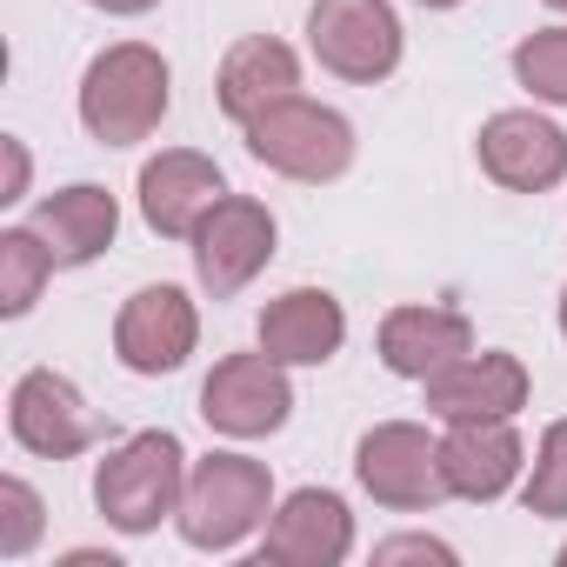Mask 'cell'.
I'll return each instance as SVG.
<instances>
[{"mask_svg":"<svg viewBox=\"0 0 567 567\" xmlns=\"http://www.w3.org/2000/svg\"><path fill=\"white\" fill-rule=\"evenodd\" d=\"M167 101H174V74H167L161 48H147V41H114L81 74V127L101 147L147 141L167 121Z\"/></svg>","mask_w":567,"mask_h":567,"instance_id":"1","label":"cell"},{"mask_svg":"<svg viewBox=\"0 0 567 567\" xmlns=\"http://www.w3.org/2000/svg\"><path fill=\"white\" fill-rule=\"evenodd\" d=\"M274 514V474L254 454H207L187 467V494H181V540L200 554H234L240 540H254Z\"/></svg>","mask_w":567,"mask_h":567,"instance_id":"2","label":"cell"},{"mask_svg":"<svg viewBox=\"0 0 567 567\" xmlns=\"http://www.w3.org/2000/svg\"><path fill=\"white\" fill-rule=\"evenodd\" d=\"M181 494H187V447L167 427L127 434L94 467V507L114 534H154L167 514H181Z\"/></svg>","mask_w":567,"mask_h":567,"instance_id":"3","label":"cell"},{"mask_svg":"<svg viewBox=\"0 0 567 567\" xmlns=\"http://www.w3.org/2000/svg\"><path fill=\"white\" fill-rule=\"evenodd\" d=\"M240 134H247V154H254L260 167L288 174V181H308V187L341 181V174L354 167V121H348L341 107L308 101V94L267 107V114L247 121Z\"/></svg>","mask_w":567,"mask_h":567,"instance_id":"4","label":"cell"},{"mask_svg":"<svg viewBox=\"0 0 567 567\" xmlns=\"http://www.w3.org/2000/svg\"><path fill=\"white\" fill-rule=\"evenodd\" d=\"M308 48L334 81L374 87L401 68L408 34H401L394 0H315L308 8Z\"/></svg>","mask_w":567,"mask_h":567,"instance_id":"5","label":"cell"},{"mask_svg":"<svg viewBox=\"0 0 567 567\" xmlns=\"http://www.w3.org/2000/svg\"><path fill=\"white\" fill-rule=\"evenodd\" d=\"M354 481L381 507H394V514H427V507L454 501L447 474H441V441L421 421H381V427H368L361 447H354Z\"/></svg>","mask_w":567,"mask_h":567,"instance_id":"6","label":"cell"},{"mask_svg":"<svg viewBox=\"0 0 567 567\" xmlns=\"http://www.w3.org/2000/svg\"><path fill=\"white\" fill-rule=\"evenodd\" d=\"M295 414V388L267 348L260 354H227L214 361V374L200 381V421L227 441H267Z\"/></svg>","mask_w":567,"mask_h":567,"instance_id":"7","label":"cell"},{"mask_svg":"<svg viewBox=\"0 0 567 567\" xmlns=\"http://www.w3.org/2000/svg\"><path fill=\"white\" fill-rule=\"evenodd\" d=\"M274 240H280V227H274V214L260 207V200H247V194H227L200 227H194V274H200V288L214 295V301H227V295H240L247 280L274 260Z\"/></svg>","mask_w":567,"mask_h":567,"instance_id":"8","label":"cell"},{"mask_svg":"<svg viewBox=\"0 0 567 567\" xmlns=\"http://www.w3.org/2000/svg\"><path fill=\"white\" fill-rule=\"evenodd\" d=\"M481 174L507 194H547L567 181V134L534 107H501L481 121Z\"/></svg>","mask_w":567,"mask_h":567,"instance_id":"9","label":"cell"},{"mask_svg":"<svg viewBox=\"0 0 567 567\" xmlns=\"http://www.w3.org/2000/svg\"><path fill=\"white\" fill-rule=\"evenodd\" d=\"M8 427H14V441H21L28 454H41V461H74V454H87V447L101 441L94 408H87L81 388H74L68 374H54V368H28V374L14 381V394H8Z\"/></svg>","mask_w":567,"mask_h":567,"instance_id":"10","label":"cell"},{"mask_svg":"<svg viewBox=\"0 0 567 567\" xmlns=\"http://www.w3.org/2000/svg\"><path fill=\"white\" fill-rule=\"evenodd\" d=\"M421 388H427L434 421H514L534 394L520 354H507V348H467L461 361H447Z\"/></svg>","mask_w":567,"mask_h":567,"instance_id":"11","label":"cell"},{"mask_svg":"<svg viewBox=\"0 0 567 567\" xmlns=\"http://www.w3.org/2000/svg\"><path fill=\"white\" fill-rule=\"evenodd\" d=\"M194 348H200V315L167 280L127 295V308L114 315V354L127 374H174V368H187Z\"/></svg>","mask_w":567,"mask_h":567,"instance_id":"12","label":"cell"},{"mask_svg":"<svg viewBox=\"0 0 567 567\" xmlns=\"http://www.w3.org/2000/svg\"><path fill=\"white\" fill-rule=\"evenodd\" d=\"M260 554L280 567H341L354 554V514L334 487H295L267 514Z\"/></svg>","mask_w":567,"mask_h":567,"instance_id":"13","label":"cell"},{"mask_svg":"<svg viewBox=\"0 0 567 567\" xmlns=\"http://www.w3.org/2000/svg\"><path fill=\"white\" fill-rule=\"evenodd\" d=\"M227 200V181L207 154L194 147H161L147 167H141V220L161 234V240H194V227Z\"/></svg>","mask_w":567,"mask_h":567,"instance_id":"14","label":"cell"},{"mask_svg":"<svg viewBox=\"0 0 567 567\" xmlns=\"http://www.w3.org/2000/svg\"><path fill=\"white\" fill-rule=\"evenodd\" d=\"M441 474H447L454 501H501L527 474V447H520L514 421H447Z\"/></svg>","mask_w":567,"mask_h":567,"instance_id":"15","label":"cell"},{"mask_svg":"<svg viewBox=\"0 0 567 567\" xmlns=\"http://www.w3.org/2000/svg\"><path fill=\"white\" fill-rule=\"evenodd\" d=\"M301 94V54L288 48V41H274V34H247V41H234L227 48V61H220V74H214V101H220V114L227 121H260L267 107H280V101H295Z\"/></svg>","mask_w":567,"mask_h":567,"instance_id":"16","label":"cell"},{"mask_svg":"<svg viewBox=\"0 0 567 567\" xmlns=\"http://www.w3.org/2000/svg\"><path fill=\"white\" fill-rule=\"evenodd\" d=\"M348 341V315L328 288H288L260 308V348L280 368H328Z\"/></svg>","mask_w":567,"mask_h":567,"instance_id":"17","label":"cell"},{"mask_svg":"<svg viewBox=\"0 0 567 567\" xmlns=\"http://www.w3.org/2000/svg\"><path fill=\"white\" fill-rule=\"evenodd\" d=\"M28 227L54 247V260H61V267H87V260H101V254L114 247V234H121V207H114V194H107V187L74 181V187L48 194V200L34 207V220H28Z\"/></svg>","mask_w":567,"mask_h":567,"instance_id":"18","label":"cell"},{"mask_svg":"<svg viewBox=\"0 0 567 567\" xmlns=\"http://www.w3.org/2000/svg\"><path fill=\"white\" fill-rule=\"evenodd\" d=\"M467 348H474V328L454 308H394L381 321V361L401 381H427L447 361H461Z\"/></svg>","mask_w":567,"mask_h":567,"instance_id":"19","label":"cell"},{"mask_svg":"<svg viewBox=\"0 0 567 567\" xmlns=\"http://www.w3.org/2000/svg\"><path fill=\"white\" fill-rule=\"evenodd\" d=\"M54 267L61 260H54V247L34 227H8V234H0V315H8V321L34 315V301H41Z\"/></svg>","mask_w":567,"mask_h":567,"instance_id":"20","label":"cell"},{"mask_svg":"<svg viewBox=\"0 0 567 567\" xmlns=\"http://www.w3.org/2000/svg\"><path fill=\"white\" fill-rule=\"evenodd\" d=\"M514 81L540 107H567V28H534L514 48Z\"/></svg>","mask_w":567,"mask_h":567,"instance_id":"21","label":"cell"},{"mask_svg":"<svg viewBox=\"0 0 567 567\" xmlns=\"http://www.w3.org/2000/svg\"><path fill=\"white\" fill-rule=\"evenodd\" d=\"M520 501H527V514H540V520H560V514H567V421H554V427L540 434V447H534V461H527V481H520Z\"/></svg>","mask_w":567,"mask_h":567,"instance_id":"22","label":"cell"},{"mask_svg":"<svg viewBox=\"0 0 567 567\" xmlns=\"http://www.w3.org/2000/svg\"><path fill=\"white\" fill-rule=\"evenodd\" d=\"M41 494L21 481V474H8L0 481V560H21V554H34V540H41Z\"/></svg>","mask_w":567,"mask_h":567,"instance_id":"23","label":"cell"},{"mask_svg":"<svg viewBox=\"0 0 567 567\" xmlns=\"http://www.w3.org/2000/svg\"><path fill=\"white\" fill-rule=\"evenodd\" d=\"M374 560H454V547L447 540H434V534H394V540H381L374 547Z\"/></svg>","mask_w":567,"mask_h":567,"instance_id":"24","label":"cell"},{"mask_svg":"<svg viewBox=\"0 0 567 567\" xmlns=\"http://www.w3.org/2000/svg\"><path fill=\"white\" fill-rule=\"evenodd\" d=\"M0 154H8V187H0V200H28V174H34L28 167V147L8 134V141H0Z\"/></svg>","mask_w":567,"mask_h":567,"instance_id":"25","label":"cell"},{"mask_svg":"<svg viewBox=\"0 0 567 567\" xmlns=\"http://www.w3.org/2000/svg\"><path fill=\"white\" fill-rule=\"evenodd\" d=\"M87 8H101V14H121V21H134V14H154L161 0H87Z\"/></svg>","mask_w":567,"mask_h":567,"instance_id":"26","label":"cell"},{"mask_svg":"<svg viewBox=\"0 0 567 567\" xmlns=\"http://www.w3.org/2000/svg\"><path fill=\"white\" fill-rule=\"evenodd\" d=\"M68 567H121V560H114V554H87V547H81V554H68Z\"/></svg>","mask_w":567,"mask_h":567,"instance_id":"27","label":"cell"},{"mask_svg":"<svg viewBox=\"0 0 567 567\" xmlns=\"http://www.w3.org/2000/svg\"><path fill=\"white\" fill-rule=\"evenodd\" d=\"M421 8H434V14H447V8H461V0H421Z\"/></svg>","mask_w":567,"mask_h":567,"instance_id":"28","label":"cell"},{"mask_svg":"<svg viewBox=\"0 0 567 567\" xmlns=\"http://www.w3.org/2000/svg\"><path fill=\"white\" fill-rule=\"evenodd\" d=\"M560 334H567V288H560Z\"/></svg>","mask_w":567,"mask_h":567,"instance_id":"29","label":"cell"},{"mask_svg":"<svg viewBox=\"0 0 567 567\" xmlns=\"http://www.w3.org/2000/svg\"><path fill=\"white\" fill-rule=\"evenodd\" d=\"M547 8H560V14H567V0H547Z\"/></svg>","mask_w":567,"mask_h":567,"instance_id":"30","label":"cell"},{"mask_svg":"<svg viewBox=\"0 0 567 567\" xmlns=\"http://www.w3.org/2000/svg\"><path fill=\"white\" fill-rule=\"evenodd\" d=\"M560 567H567V547H560Z\"/></svg>","mask_w":567,"mask_h":567,"instance_id":"31","label":"cell"}]
</instances>
